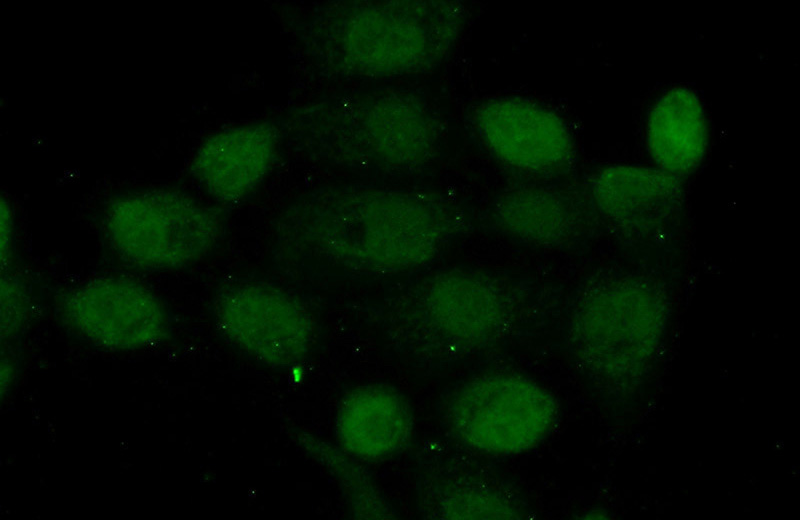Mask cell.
<instances>
[{
	"label": "cell",
	"instance_id": "cell-3",
	"mask_svg": "<svg viewBox=\"0 0 800 520\" xmlns=\"http://www.w3.org/2000/svg\"><path fill=\"white\" fill-rule=\"evenodd\" d=\"M445 415L463 443L481 452L507 455L538 445L553 427L556 407L552 396L535 382L495 374L458 388Z\"/></svg>",
	"mask_w": 800,
	"mask_h": 520
},
{
	"label": "cell",
	"instance_id": "cell-12",
	"mask_svg": "<svg viewBox=\"0 0 800 520\" xmlns=\"http://www.w3.org/2000/svg\"><path fill=\"white\" fill-rule=\"evenodd\" d=\"M28 300L22 284L13 277H2L1 280V306H2V334L8 336L17 331L22 325L27 309Z\"/></svg>",
	"mask_w": 800,
	"mask_h": 520
},
{
	"label": "cell",
	"instance_id": "cell-7",
	"mask_svg": "<svg viewBox=\"0 0 800 520\" xmlns=\"http://www.w3.org/2000/svg\"><path fill=\"white\" fill-rule=\"evenodd\" d=\"M281 292L245 286L226 294L219 307L224 329L234 339L265 357L294 356L307 339L298 307Z\"/></svg>",
	"mask_w": 800,
	"mask_h": 520
},
{
	"label": "cell",
	"instance_id": "cell-6",
	"mask_svg": "<svg viewBox=\"0 0 800 520\" xmlns=\"http://www.w3.org/2000/svg\"><path fill=\"white\" fill-rule=\"evenodd\" d=\"M677 176L663 170L614 166L593 180V197L601 212L622 230L655 232L679 213L682 189Z\"/></svg>",
	"mask_w": 800,
	"mask_h": 520
},
{
	"label": "cell",
	"instance_id": "cell-8",
	"mask_svg": "<svg viewBox=\"0 0 800 520\" xmlns=\"http://www.w3.org/2000/svg\"><path fill=\"white\" fill-rule=\"evenodd\" d=\"M429 323L448 344L471 346L489 339L502 321L500 297L485 281L464 273L435 278L425 293Z\"/></svg>",
	"mask_w": 800,
	"mask_h": 520
},
{
	"label": "cell",
	"instance_id": "cell-11",
	"mask_svg": "<svg viewBox=\"0 0 800 520\" xmlns=\"http://www.w3.org/2000/svg\"><path fill=\"white\" fill-rule=\"evenodd\" d=\"M494 216L508 233L536 244L559 243L570 236L576 224L571 204L542 189H521L502 196Z\"/></svg>",
	"mask_w": 800,
	"mask_h": 520
},
{
	"label": "cell",
	"instance_id": "cell-9",
	"mask_svg": "<svg viewBox=\"0 0 800 520\" xmlns=\"http://www.w3.org/2000/svg\"><path fill=\"white\" fill-rule=\"evenodd\" d=\"M647 142L663 171L677 177L692 172L707 147L706 118L698 96L682 87L662 95L649 114Z\"/></svg>",
	"mask_w": 800,
	"mask_h": 520
},
{
	"label": "cell",
	"instance_id": "cell-1",
	"mask_svg": "<svg viewBox=\"0 0 800 520\" xmlns=\"http://www.w3.org/2000/svg\"><path fill=\"white\" fill-rule=\"evenodd\" d=\"M360 204L315 212L298 228L300 243L354 269L396 272L430 261L458 228L455 212L428 196L375 192Z\"/></svg>",
	"mask_w": 800,
	"mask_h": 520
},
{
	"label": "cell",
	"instance_id": "cell-2",
	"mask_svg": "<svg viewBox=\"0 0 800 520\" xmlns=\"http://www.w3.org/2000/svg\"><path fill=\"white\" fill-rule=\"evenodd\" d=\"M104 230L114 252L150 270L188 266L216 245L221 225L209 209L168 191L134 194L111 204Z\"/></svg>",
	"mask_w": 800,
	"mask_h": 520
},
{
	"label": "cell",
	"instance_id": "cell-10",
	"mask_svg": "<svg viewBox=\"0 0 800 520\" xmlns=\"http://www.w3.org/2000/svg\"><path fill=\"white\" fill-rule=\"evenodd\" d=\"M270 139L257 132H235L211 140L197 154L193 172L220 200H234L250 191L272 158Z\"/></svg>",
	"mask_w": 800,
	"mask_h": 520
},
{
	"label": "cell",
	"instance_id": "cell-4",
	"mask_svg": "<svg viewBox=\"0 0 800 520\" xmlns=\"http://www.w3.org/2000/svg\"><path fill=\"white\" fill-rule=\"evenodd\" d=\"M60 310L74 332L113 350L148 348L168 330L167 314L158 298L125 278L86 281L64 295Z\"/></svg>",
	"mask_w": 800,
	"mask_h": 520
},
{
	"label": "cell",
	"instance_id": "cell-5",
	"mask_svg": "<svg viewBox=\"0 0 800 520\" xmlns=\"http://www.w3.org/2000/svg\"><path fill=\"white\" fill-rule=\"evenodd\" d=\"M475 118L488 148L514 167L551 171L563 167L572 156L566 126L538 104L518 98L495 99L480 106Z\"/></svg>",
	"mask_w": 800,
	"mask_h": 520
}]
</instances>
